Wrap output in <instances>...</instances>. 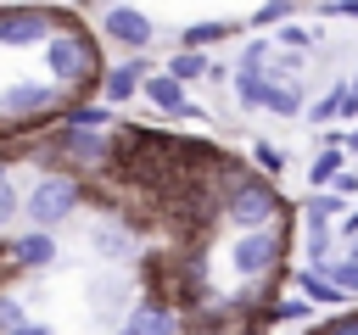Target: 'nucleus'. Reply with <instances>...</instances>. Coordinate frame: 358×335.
<instances>
[{
    "label": "nucleus",
    "mask_w": 358,
    "mask_h": 335,
    "mask_svg": "<svg viewBox=\"0 0 358 335\" xmlns=\"http://www.w3.org/2000/svg\"><path fill=\"white\" fill-rule=\"evenodd\" d=\"M101 34L78 28V22H62L50 39H45V78L67 95V100H90L101 95Z\"/></svg>",
    "instance_id": "f257e3e1"
},
{
    "label": "nucleus",
    "mask_w": 358,
    "mask_h": 335,
    "mask_svg": "<svg viewBox=\"0 0 358 335\" xmlns=\"http://www.w3.org/2000/svg\"><path fill=\"white\" fill-rule=\"evenodd\" d=\"M218 218L235 229H263L285 218V201L268 173H235L229 184H218Z\"/></svg>",
    "instance_id": "f03ea898"
},
{
    "label": "nucleus",
    "mask_w": 358,
    "mask_h": 335,
    "mask_svg": "<svg viewBox=\"0 0 358 335\" xmlns=\"http://www.w3.org/2000/svg\"><path fill=\"white\" fill-rule=\"evenodd\" d=\"M84 207V179L78 173H39L28 190H22V218L28 229H62L73 212Z\"/></svg>",
    "instance_id": "7ed1b4c3"
},
{
    "label": "nucleus",
    "mask_w": 358,
    "mask_h": 335,
    "mask_svg": "<svg viewBox=\"0 0 358 335\" xmlns=\"http://www.w3.org/2000/svg\"><path fill=\"white\" fill-rule=\"evenodd\" d=\"M62 100H67V95H62L50 78H17V84L0 89V117H6L11 134H39L45 123H56Z\"/></svg>",
    "instance_id": "20e7f679"
},
{
    "label": "nucleus",
    "mask_w": 358,
    "mask_h": 335,
    "mask_svg": "<svg viewBox=\"0 0 358 335\" xmlns=\"http://www.w3.org/2000/svg\"><path fill=\"white\" fill-rule=\"evenodd\" d=\"M280 251H285V218L280 223H263V229H241L229 240V268L241 279H274Z\"/></svg>",
    "instance_id": "39448f33"
},
{
    "label": "nucleus",
    "mask_w": 358,
    "mask_h": 335,
    "mask_svg": "<svg viewBox=\"0 0 358 335\" xmlns=\"http://www.w3.org/2000/svg\"><path fill=\"white\" fill-rule=\"evenodd\" d=\"M62 22H73V11H56V6H0V45H45Z\"/></svg>",
    "instance_id": "423d86ee"
},
{
    "label": "nucleus",
    "mask_w": 358,
    "mask_h": 335,
    "mask_svg": "<svg viewBox=\"0 0 358 335\" xmlns=\"http://www.w3.org/2000/svg\"><path fill=\"white\" fill-rule=\"evenodd\" d=\"M101 39H112V45H123L129 56L134 50H151V39H157V22L140 11V6H129V0H112L106 11H101V28H95Z\"/></svg>",
    "instance_id": "0eeeda50"
},
{
    "label": "nucleus",
    "mask_w": 358,
    "mask_h": 335,
    "mask_svg": "<svg viewBox=\"0 0 358 335\" xmlns=\"http://www.w3.org/2000/svg\"><path fill=\"white\" fill-rule=\"evenodd\" d=\"M140 95H145L162 117H173V123H179V117H185V123H207V112L190 100V89H185L168 67H151V73H145V84H140Z\"/></svg>",
    "instance_id": "6e6552de"
},
{
    "label": "nucleus",
    "mask_w": 358,
    "mask_h": 335,
    "mask_svg": "<svg viewBox=\"0 0 358 335\" xmlns=\"http://www.w3.org/2000/svg\"><path fill=\"white\" fill-rule=\"evenodd\" d=\"M151 67H157V61H151V50H134V56H123V61L101 67V100H106V106H123V100H134Z\"/></svg>",
    "instance_id": "1a4fd4ad"
},
{
    "label": "nucleus",
    "mask_w": 358,
    "mask_h": 335,
    "mask_svg": "<svg viewBox=\"0 0 358 335\" xmlns=\"http://www.w3.org/2000/svg\"><path fill=\"white\" fill-rule=\"evenodd\" d=\"M123 329L129 335H185V318L173 302H157V296H134L129 313H123Z\"/></svg>",
    "instance_id": "9d476101"
},
{
    "label": "nucleus",
    "mask_w": 358,
    "mask_h": 335,
    "mask_svg": "<svg viewBox=\"0 0 358 335\" xmlns=\"http://www.w3.org/2000/svg\"><path fill=\"white\" fill-rule=\"evenodd\" d=\"M56 257H62V251H56V234H50V229H22V234L6 240V262H11L17 274H45Z\"/></svg>",
    "instance_id": "9b49d317"
},
{
    "label": "nucleus",
    "mask_w": 358,
    "mask_h": 335,
    "mask_svg": "<svg viewBox=\"0 0 358 335\" xmlns=\"http://www.w3.org/2000/svg\"><path fill=\"white\" fill-rule=\"evenodd\" d=\"M90 251H95L106 268H129V262H140V251H134V229L117 223V218H106V223L90 229Z\"/></svg>",
    "instance_id": "f8f14e48"
},
{
    "label": "nucleus",
    "mask_w": 358,
    "mask_h": 335,
    "mask_svg": "<svg viewBox=\"0 0 358 335\" xmlns=\"http://www.w3.org/2000/svg\"><path fill=\"white\" fill-rule=\"evenodd\" d=\"M84 302H95L101 318H117V313H129V302H134V279H129L123 268H106V274H95V279L84 285Z\"/></svg>",
    "instance_id": "ddd939ff"
},
{
    "label": "nucleus",
    "mask_w": 358,
    "mask_h": 335,
    "mask_svg": "<svg viewBox=\"0 0 358 335\" xmlns=\"http://www.w3.org/2000/svg\"><path fill=\"white\" fill-rule=\"evenodd\" d=\"M235 34H246V17H201L179 28V50H213V45H229Z\"/></svg>",
    "instance_id": "4468645a"
},
{
    "label": "nucleus",
    "mask_w": 358,
    "mask_h": 335,
    "mask_svg": "<svg viewBox=\"0 0 358 335\" xmlns=\"http://www.w3.org/2000/svg\"><path fill=\"white\" fill-rule=\"evenodd\" d=\"M268 84H274V67H235L229 73V89H235V106L241 112H263Z\"/></svg>",
    "instance_id": "2eb2a0df"
},
{
    "label": "nucleus",
    "mask_w": 358,
    "mask_h": 335,
    "mask_svg": "<svg viewBox=\"0 0 358 335\" xmlns=\"http://www.w3.org/2000/svg\"><path fill=\"white\" fill-rule=\"evenodd\" d=\"M263 112H268V117H302V112H308V78H285V73H274Z\"/></svg>",
    "instance_id": "dca6fc26"
},
{
    "label": "nucleus",
    "mask_w": 358,
    "mask_h": 335,
    "mask_svg": "<svg viewBox=\"0 0 358 335\" xmlns=\"http://www.w3.org/2000/svg\"><path fill=\"white\" fill-rule=\"evenodd\" d=\"M252 324H268V329H274V324H313V302H308V296H280V302L268 296V302L252 313Z\"/></svg>",
    "instance_id": "f3484780"
},
{
    "label": "nucleus",
    "mask_w": 358,
    "mask_h": 335,
    "mask_svg": "<svg viewBox=\"0 0 358 335\" xmlns=\"http://www.w3.org/2000/svg\"><path fill=\"white\" fill-rule=\"evenodd\" d=\"M341 212H347V201H341L336 190H308V201H302V229H336Z\"/></svg>",
    "instance_id": "a211bd4d"
},
{
    "label": "nucleus",
    "mask_w": 358,
    "mask_h": 335,
    "mask_svg": "<svg viewBox=\"0 0 358 335\" xmlns=\"http://www.w3.org/2000/svg\"><path fill=\"white\" fill-rule=\"evenodd\" d=\"M296 296H308L313 307H347V302H352V296H347L330 274H319V268H302V274H296Z\"/></svg>",
    "instance_id": "6ab92c4d"
},
{
    "label": "nucleus",
    "mask_w": 358,
    "mask_h": 335,
    "mask_svg": "<svg viewBox=\"0 0 358 335\" xmlns=\"http://www.w3.org/2000/svg\"><path fill=\"white\" fill-rule=\"evenodd\" d=\"M56 123H67V128H112L117 117H112L106 100H62Z\"/></svg>",
    "instance_id": "aec40b11"
},
{
    "label": "nucleus",
    "mask_w": 358,
    "mask_h": 335,
    "mask_svg": "<svg viewBox=\"0 0 358 335\" xmlns=\"http://www.w3.org/2000/svg\"><path fill=\"white\" fill-rule=\"evenodd\" d=\"M341 168H347V151H341V145H319L313 162H308V190H330Z\"/></svg>",
    "instance_id": "412c9836"
},
{
    "label": "nucleus",
    "mask_w": 358,
    "mask_h": 335,
    "mask_svg": "<svg viewBox=\"0 0 358 335\" xmlns=\"http://www.w3.org/2000/svg\"><path fill=\"white\" fill-rule=\"evenodd\" d=\"M336 251H341V234L336 229H308V240H302V268H330L336 262Z\"/></svg>",
    "instance_id": "4be33fe9"
},
{
    "label": "nucleus",
    "mask_w": 358,
    "mask_h": 335,
    "mask_svg": "<svg viewBox=\"0 0 358 335\" xmlns=\"http://www.w3.org/2000/svg\"><path fill=\"white\" fill-rule=\"evenodd\" d=\"M268 39H274L280 50H313V45L324 39V28H319V22H302V17H291V22H280Z\"/></svg>",
    "instance_id": "5701e85b"
},
{
    "label": "nucleus",
    "mask_w": 358,
    "mask_h": 335,
    "mask_svg": "<svg viewBox=\"0 0 358 335\" xmlns=\"http://www.w3.org/2000/svg\"><path fill=\"white\" fill-rule=\"evenodd\" d=\"M296 11H302V0H263V6L246 17V34H274V28L291 22Z\"/></svg>",
    "instance_id": "b1692460"
},
{
    "label": "nucleus",
    "mask_w": 358,
    "mask_h": 335,
    "mask_svg": "<svg viewBox=\"0 0 358 335\" xmlns=\"http://www.w3.org/2000/svg\"><path fill=\"white\" fill-rule=\"evenodd\" d=\"M168 73H173L179 84H196V78L207 84V73H213V56H207V50H173V56H168Z\"/></svg>",
    "instance_id": "393cba45"
},
{
    "label": "nucleus",
    "mask_w": 358,
    "mask_h": 335,
    "mask_svg": "<svg viewBox=\"0 0 358 335\" xmlns=\"http://www.w3.org/2000/svg\"><path fill=\"white\" fill-rule=\"evenodd\" d=\"M336 112H341V78H330V89H324L319 100H308V112H302V117H308V128H330V123H336Z\"/></svg>",
    "instance_id": "a878e982"
},
{
    "label": "nucleus",
    "mask_w": 358,
    "mask_h": 335,
    "mask_svg": "<svg viewBox=\"0 0 358 335\" xmlns=\"http://www.w3.org/2000/svg\"><path fill=\"white\" fill-rule=\"evenodd\" d=\"M235 67H274V39H268V34H252V39L241 45Z\"/></svg>",
    "instance_id": "bb28decb"
},
{
    "label": "nucleus",
    "mask_w": 358,
    "mask_h": 335,
    "mask_svg": "<svg viewBox=\"0 0 358 335\" xmlns=\"http://www.w3.org/2000/svg\"><path fill=\"white\" fill-rule=\"evenodd\" d=\"M22 324H28L22 296H17V290H0V335H11V329H22Z\"/></svg>",
    "instance_id": "cd10ccee"
},
{
    "label": "nucleus",
    "mask_w": 358,
    "mask_h": 335,
    "mask_svg": "<svg viewBox=\"0 0 358 335\" xmlns=\"http://www.w3.org/2000/svg\"><path fill=\"white\" fill-rule=\"evenodd\" d=\"M22 218V190L11 184V179H0V240H6V229Z\"/></svg>",
    "instance_id": "c85d7f7f"
},
{
    "label": "nucleus",
    "mask_w": 358,
    "mask_h": 335,
    "mask_svg": "<svg viewBox=\"0 0 358 335\" xmlns=\"http://www.w3.org/2000/svg\"><path fill=\"white\" fill-rule=\"evenodd\" d=\"M308 335H358V307H336L324 324H313Z\"/></svg>",
    "instance_id": "c756f323"
},
{
    "label": "nucleus",
    "mask_w": 358,
    "mask_h": 335,
    "mask_svg": "<svg viewBox=\"0 0 358 335\" xmlns=\"http://www.w3.org/2000/svg\"><path fill=\"white\" fill-rule=\"evenodd\" d=\"M252 162H257V173H268V179H280V173H285V151H280V145H268V140H257V145H252Z\"/></svg>",
    "instance_id": "7c9ffc66"
},
{
    "label": "nucleus",
    "mask_w": 358,
    "mask_h": 335,
    "mask_svg": "<svg viewBox=\"0 0 358 335\" xmlns=\"http://www.w3.org/2000/svg\"><path fill=\"white\" fill-rule=\"evenodd\" d=\"M324 274H330V279H336V285H341L347 296H358V257H336V262H330Z\"/></svg>",
    "instance_id": "2f4dec72"
},
{
    "label": "nucleus",
    "mask_w": 358,
    "mask_h": 335,
    "mask_svg": "<svg viewBox=\"0 0 358 335\" xmlns=\"http://www.w3.org/2000/svg\"><path fill=\"white\" fill-rule=\"evenodd\" d=\"M336 123L358 128V84H352V78H341V112H336Z\"/></svg>",
    "instance_id": "473e14b6"
},
{
    "label": "nucleus",
    "mask_w": 358,
    "mask_h": 335,
    "mask_svg": "<svg viewBox=\"0 0 358 335\" xmlns=\"http://www.w3.org/2000/svg\"><path fill=\"white\" fill-rule=\"evenodd\" d=\"M302 67H308V50H274V73L302 78Z\"/></svg>",
    "instance_id": "72a5a7b5"
},
{
    "label": "nucleus",
    "mask_w": 358,
    "mask_h": 335,
    "mask_svg": "<svg viewBox=\"0 0 358 335\" xmlns=\"http://www.w3.org/2000/svg\"><path fill=\"white\" fill-rule=\"evenodd\" d=\"M330 190H336V195H341V201H358V168H341V173H336V184H330Z\"/></svg>",
    "instance_id": "f704fd0d"
},
{
    "label": "nucleus",
    "mask_w": 358,
    "mask_h": 335,
    "mask_svg": "<svg viewBox=\"0 0 358 335\" xmlns=\"http://www.w3.org/2000/svg\"><path fill=\"white\" fill-rule=\"evenodd\" d=\"M336 234H341V240H352V234H358V201H347V212H341Z\"/></svg>",
    "instance_id": "c9c22d12"
},
{
    "label": "nucleus",
    "mask_w": 358,
    "mask_h": 335,
    "mask_svg": "<svg viewBox=\"0 0 358 335\" xmlns=\"http://www.w3.org/2000/svg\"><path fill=\"white\" fill-rule=\"evenodd\" d=\"M324 17H358V0H324Z\"/></svg>",
    "instance_id": "e433bc0d"
},
{
    "label": "nucleus",
    "mask_w": 358,
    "mask_h": 335,
    "mask_svg": "<svg viewBox=\"0 0 358 335\" xmlns=\"http://www.w3.org/2000/svg\"><path fill=\"white\" fill-rule=\"evenodd\" d=\"M11 335H56V329H50V324H34V318H28V324H22V329H11Z\"/></svg>",
    "instance_id": "4c0bfd02"
},
{
    "label": "nucleus",
    "mask_w": 358,
    "mask_h": 335,
    "mask_svg": "<svg viewBox=\"0 0 358 335\" xmlns=\"http://www.w3.org/2000/svg\"><path fill=\"white\" fill-rule=\"evenodd\" d=\"M341 257H358V234H352V240H341Z\"/></svg>",
    "instance_id": "58836bf2"
},
{
    "label": "nucleus",
    "mask_w": 358,
    "mask_h": 335,
    "mask_svg": "<svg viewBox=\"0 0 358 335\" xmlns=\"http://www.w3.org/2000/svg\"><path fill=\"white\" fill-rule=\"evenodd\" d=\"M347 78H352V84H358V50H352V73H347Z\"/></svg>",
    "instance_id": "ea45409f"
},
{
    "label": "nucleus",
    "mask_w": 358,
    "mask_h": 335,
    "mask_svg": "<svg viewBox=\"0 0 358 335\" xmlns=\"http://www.w3.org/2000/svg\"><path fill=\"white\" fill-rule=\"evenodd\" d=\"M0 140H17V134H11V128H6V123H0Z\"/></svg>",
    "instance_id": "a19ab883"
},
{
    "label": "nucleus",
    "mask_w": 358,
    "mask_h": 335,
    "mask_svg": "<svg viewBox=\"0 0 358 335\" xmlns=\"http://www.w3.org/2000/svg\"><path fill=\"white\" fill-rule=\"evenodd\" d=\"M117 335H129V329H123V324H117Z\"/></svg>",
    "instance_id": "79ce46f5"
}]
</instances>
